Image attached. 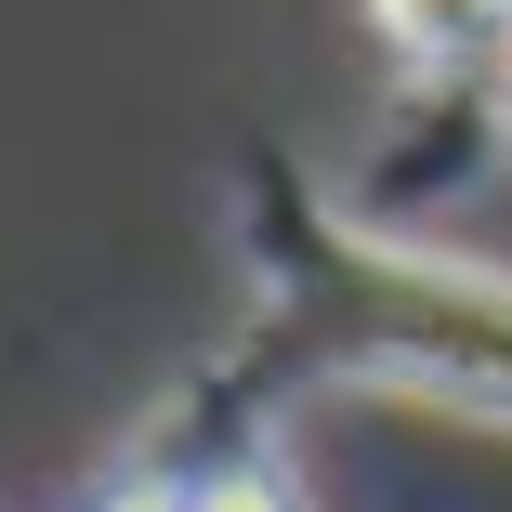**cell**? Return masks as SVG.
<instances>
[{
	"mask_svg": "<svg viewBox=\"0 0 512 512\" xmlns=\"http://www.w3.org/2000/svg\"><path fill=\"white\" fill-rule=\"evenodd\" d=\"M289 302L329 316V368L460 407V421H512V276L499 263H460V250L329 211L289 237Z\"/></svg>",
	"mask_w": 512,
	"mask_h": 512,
	"instance_id": "1",
	"label": "cell"
},
{
	"mask_svg": "<svg viewBox=\"0 0 512 512\" xmlns=\"http://www.w3.org/2000/svg\"><path fill=\"white\" fill-rule=\"evenodd\" d=\"M368 27H381L407 66H434V79H447V66H486V53L512 66V0H368Z\"/></svg>",
	"mask_w": 512,
	"mask_h": 512,
	"instance_id": "2",
	"label": "cell"
},
{
	"mask_svg": "<svg viewBox=\"0 0 512 512\" xmlns=\"http://www.w3.org/2000/svg\"><path fill=\"white\" fill-rule=\"evenodd\" d=\"M184 512H302L263 460H211V473H184Z\"/></svg>",
	"mask_w": 512,
	"mask_h": 512,
	"instance_id": "3",
	"label": "cell"
}]
</instances>
